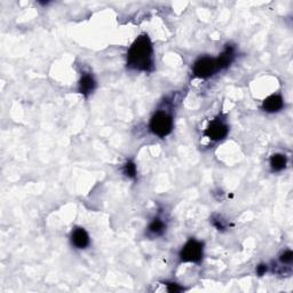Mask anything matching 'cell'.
Returning <instances> with one entry per match:
<instances>
[{"label":"cell","instance_id":"obj_1","mask_svg":"<svg viewBox=\"0 0 293 293\" xmlns=\"http://www.w3.org/2000/svg\"><path fill=\"white\" fill-rule=\"evenodd\" d=\"M127 67L137 71H154V48L148 35L140 36L129 47L127 53Z\"/></svg>","mask_w":293,"mask_h":293},{"label":"cell","instance_id":"obj_2","mask_svg":"<svg viewBox=\"0 0 293 293\" xmlns=\"http://www.w3.org/2000/svg\"><path fill=\"white\" fill-rule=\"evenodd\" d=\"M149 127L151 132L158 138H166L172 133L174 127V119L172 114L165 109L157 110L154 116L151 117Z\"/></svg>","mask_w":293,"mask_h":293},{"label":"cell","instance_id":"obj_3","mask_svg":"<svg viewBox=\"0 0 293 293\" xmlns=\"http://www.w3.org/2000/svg\"><path fill=\"white\" fill-rule=\"evenodd\" d=\"M223 70V68L220 64L218 57L203 56L193 63L192 72L197 78L207 79L215 75L216 72Z\"/></svg>","mask_w":293,"mask_h":293},{"label":"cell","instance_id":"obj_4","mask_svg":"<svg viewBox=\"0 0 293 293\" xmlns=\"http://www.w3.org/2000/svg\"><path fill=\"white\" fill-rule=\"evenodd\" d=\"M203 255H204V243L196 238H190L180 251L179 258L181 263L200 264L203 260Z\"/></svg>","mask_w":293,"mask_h":293},{"label":"cell","instance_id":"obj_5","mask_svg":"<svg viewBox=\"0 0 293 293\" xmlns=\"http://www.w3.org/2000/svg\"><path fill=\"white\" fill-rule=\"evenodd\" d=\"M229 133L228 125L222 119H213L204 131V135L211 141L218 142L227 137Z\"/></svg>","mask_w":293,"mask_h":293},{"label":"cell","instance_id":"obj_6","mask_svg":"<svg viewBox=\"0 0 293 293\" xmlns=\"http://www.w3.org/2000/svg\"><path fill=\"white\" fill-rule=\"evenodd\" d=\"M70 241L72 246L79 250L86 249L91 244V238H89L88 233L82 227H77L72 231Z\"/></svg>","mask_w":293,"mask_h":293},{"label":"cell","instance_id":"obj_7","mask_svg":"<svg viewBox=\"0 0 293 293\" xmlns=\"http://www.w3.org/2000/svg\"><path fill=\"white\" fill-rule=\"evenodd\" d=\"M284 107V100L281 94H273V95L268 96L263 103V109L266 112H278L283 109Z\"/></svg>","mask_w":293,"mask_h":293},{"label":"cell","instance_id":"obj_8","mask_svg":"<svg viewBox=\"0 0 293 293\" xmlns=\"http://www.w3.org/2000/svg\"><path fill=\"white\" fill-rule=\"evenodd\" d=\"M96 87V82L94 79L93 75L91 74H83L82 78L79 80L78 84V91L83 94L85 97H87L91 95L94 92V89Z\"/></svg>","mask_w":293,"mask_h":293},{"label":"cell","instance_id":"obj_9","mask_svg":"<svg viewBox=\"0 0 293 293\" xmlns=\"http://www.w3.org/2000/svg\"><path fill=\"white\" fill-rule=\"evenodd\" d=\"M166 232V223L164 221V219L159 218V216H156L155 219H152V221L148 224L147 228V234L148 236L150 237H159L163 235Z\"/></svg>","mask_w":293,"mask_h":293},{"label":"cell","instance_id":"obj_10","mask_svg":"<svg viewBox=\"0 0 293 293\" xmlns=\"http://www.w3.org/2000/svg\"><path fill=\"white\" fill-rule=\"evenodd\" d=\"M269 165L273 172H281L287 165V157L284 154H274L269 159Z\"/></svg>","mask_w":293,"mask_h":293},{"label":"cell","instance_id":"obj_11","mask_svg":"<svg viewBox=\"0 0 293 293\" xmlns=\"http://www.w3.org/2000/svg\"><path fill=\"white\" fill-rule=\"evenodd\" d=\"M123 173L129 179L137 178V165L132 160H127L123 166Z\"/></svg>","mask_w":293,"mask_h":293},{"label":"cell","instance_id":"obj_12","mask_svg":"<svg viewBox=\"0 0 293 293\" xmlns=\"http://www.w3.org/2000/svg\"><path fill=\"white\" fill-rule=\"evenodd\" d=\"M279 261H281L283 265H291L292 261H293L292 251L291 250L284 251L283 253L281 254V256H279Z\"/></svg>","mask_w":293,"mask_h":293},{"label":"cell","instance_id":"obj_13","mask_svg":"<svg viewBox=\"0 0 293 293\" xmlns=\"http://www.w3.org/2000/svg\"><path fill=\"white\" fill-rule=\"evenodd\" d=\"M213 224L216 229H219V231H222V229L226 228V224H224L223 220L221 218H218V219H213Z\"/></svg>","mask_w":293,"mask_h":293},{"label":"cell","instance_id":"obj_14","mask_svg":"<svg viewBox=\"0 0 293 293\" xmlns=\"http://www.w3.org/2000/svg\"><path fill=\"white\" fill-rule=\"evenodd\" d=\"M267 272V265H259L258 268H256V274L259 275V276H263V275L266 274Z\"/></svg>","mask_w":293,"mask_h":293}]
</instances>
